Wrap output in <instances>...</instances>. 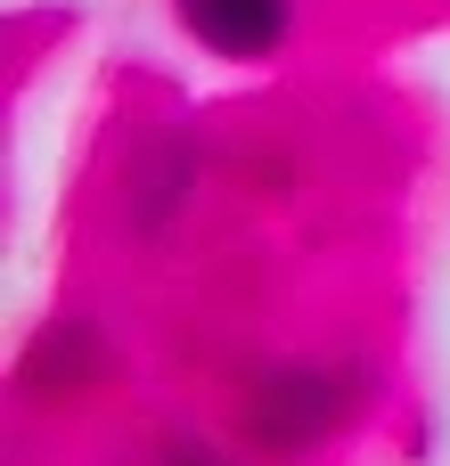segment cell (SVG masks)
<instances>
[{"label": "cell", "mask_w": 450, "mask_h": 466, "mask_svg": "<svg viewBox=\"0 0 450 466\" xmlns=\"http://www.w3.org/2000/svg\"><path fill=\"white\" fill-rule=\"evenodd\" d=\"M180 41L205 49L213 66H271L287 57L295 25H303V0H164Z\"/></svg>", "instance_id": "6da1fadb"}, {"label": "cell", "mask_w": 450, "mask_h": 466, "mask_svg": "<svg viewBox=\"0 0 450 466\" xmlns=\"http://www.w3.org/2000/svg\"><path fill=\"white\" fill-rule=\"evenodd\" d=\"M180 466H213V459H180Z\"/></svg>", "instance_id": "3957f363"}, {"label": "cell", "mask_w": 450, "mask_h": 466, "mask_svg": "<svg viewBox=\"0 0 450 466\" xmlns=\"http://www.w3.org/2000/svg\"><path fill=\"white\" fill-rule=\"evenodd\" d=\"M336 385L328 377H312V369H279V377H262L254 393H246V442L254 451H271V459H295V451H312L328 426H336Z\"/></svg>", "instance_id": "7a4b0ae2"}]
</instances>
